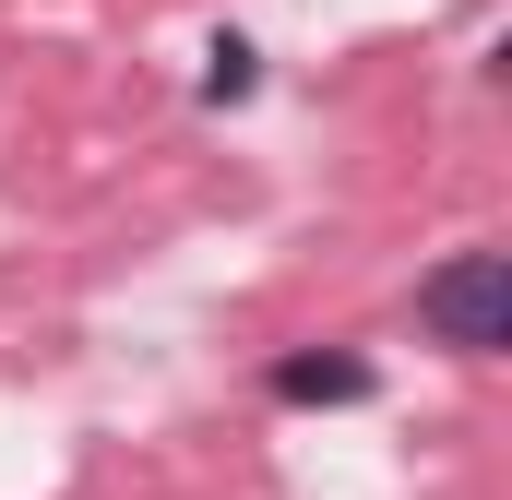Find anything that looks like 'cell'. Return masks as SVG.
Here are the masks:
<instances>
[{"label": "cell", "instance_id": "6da1fadb", "mask_svg": "<svg viewBox=\"0 0 512 500\" xmlns=\"http://www.w3.org/2000/svg\"><path fill=\"white\" fill-rule=\"evenodd\" d=\"M417 322L453 358H501L512 346V262L501 250H453L441 274H417Z\"/></svg>", "mask_w": 512, "mask_h": 500}, {"label": "cell", "instance_id": "7a4b0ae2", "mask_svg": "<svg viewBox=\"0 0 512 500\" xmlns=\"http://www.w3.org/2000/svg\"><path fill=\"white\" fill-rule=\"evenodd\" d=\"M286 405H370V358L358 346H310V358H274Z\"/></svg>", "mask_w": 512, "mask_h": 500}, {"label": "cell", "instance_id": "3957f363", "mask_svg": "<svg viewBox=\"0 0 512 500\" xmlns=\"http://www.w3.org/2000/svg\"><path fill=\"white\" fill-rule=\"evenodd\" d=\"M262 84V60H251V36H215V48H203V96H215V108H239V96H251Z\"/></svg>", "mask_w": 512, "mask_h": 500}]
</instances>
